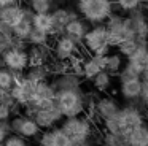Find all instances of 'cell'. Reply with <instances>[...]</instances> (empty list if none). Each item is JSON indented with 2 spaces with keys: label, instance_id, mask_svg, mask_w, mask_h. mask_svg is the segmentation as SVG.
Listing matches in <instances>:
<instances>
[{
  "label": "cell",
  "instance_id": "obj_1",
  "mask_svg": "<svg viewBox=\"0 0 148 146\" xmlns=\"http://www.w3.org/2000/svg\"><path fill=\"white\" fill-rule=\"evenodd\" d=\"M54 103L59 108L64 117L81 116L86 111V94L83 89H69L58 91L54 97Z\"/></svg>",
  "mask_w": 148,
  "mask_h": 146
},
{
  "label": "cell",
  "instance_id": "obj_2",
  "mask_svg": "<svg viewBox=\"0 0 148 146\" xmlns=\"http://www.w3.org/2000/svg\"><path fill=\"white\" fill-rule=\"evenodd\" d=\"M78 11L91 24H103L113 13L112 0H78Z\"/></svg>",
  "mask_w": 148,
  "mask_h": 146
},
{
  "label": "cell",
  "instance_id": "obj_3",
  "mask_svg": "<svg viewBox=\"0 0 148 146\" xmlns=\"http://www.w3.org/2000/svg\"><path fill=\"white\" fill-rule=\"evenodd\" d=\"M59 127L64 133H67L70 140H88L94 135V122L91 117L84 116H72L64 117L59 122Z\"/></svg>",
  "mask_w": 148,
  "mask_h": 146
},
{
  "label": "cell",
  "instance_id": "obj_4",
  "mask_svg": "<svg viewBox=\"0 0 148 146\" xmlns=\"http://www.w3.org/2000/svg\"><path fill=\"white\" fill-rule=\"evenodd\" d=\"M105 22L107 24L103 25L107 29V41H108L110 48H116L123 41L129 40V38H135L132 29L127 24V19L123 18V16L112 13Z\"/></svg>",
  "mask_w": 148,
  "mask_h": 146
},
{
  "label": "cell",
  "instance_id": "obj_5",
  "mask_svg": "<svg viewBox=\"0 0 148 146\" xmlns=\"http://www.w3.org/2000/svg\"><path fill=\"white\" fill-rule=\"evenodd\" d=\"M84 48L89 51L91 54L96 56H107L110 53V46L107 41V29L103 24H97L92 29H88L84 33L83 41H81Z\"/></svg>",
  "mask_w": 148,
  "mask_h": 146
},
{
  "label": "cell",
  "instance_id": "obj_6",
  "mask_svg": "<svg viewBox=\"0 0 148 146\" xmlns=\"http://www.w3.org/2000/svg\"><path fill=\"white\" fill-rule=\"evenodd\" d=\"M116 119L119 122V127H121V136L124 135L127 130L134 129V127L140 126V124L147 122V117H145V113L140 106H137L135 103L129 102L127 105L119 108V111L116 113Z\"/></svg>",
  "mask_w": 148,
  "mask_h": 146
},
{
  "label": "cell",
  "instance_id": "obj_7",
  "mask_svg": "<svg viewBox=\"0 0 148 146\" xmlns=\"http://www.w3.org/2000/svg\"><path fill=\"white\" fill-rule=\"evenodd\" d=\"M3 57V63L7 68L13 70V72H26L29 67V59H27V43L26 41H19L16 46L11 49L5 51L2 54Z\"/></svg>",
  "mask_w": 148,
  "mask_h": 146
},
{
  "label": "cell",
  "instance_id": "obj_8",
  "mask_svg": "<svg viewBox=\"0 0 148 146\" xmlns=\"http://www.w3.org/2000/svg\"><path fill=\"white\" fill-rule=\"evenodd\" d=\"M10 127L11 132L18 133V135L24 136L26 140H34L42 133V129L37 126V122L32 117L26 116V114H16L10 119Z\"/></svg>",
  "mask_w": 148,
  "mask_h": 146
},
{
  "label": "cell",
  "instance_id": "obj_9",
  "mask_svg": "<svg viewBox=\"0 0 148 146\" xmlns=\"http://www.w3.org/2000/svg\"><path fill=\"white\" fill-rule=\"evenodd\" d=\"M32 119L35 121L37 126L42 130H48V129L56 127V124L61 122L64 119V116L59 111V108L56 106V103H53L48 108H40V110H37L35 114L32 116Z\"/></svg>",
  "mask_w": 148,
  "mask_h": 146
},
{
  "label": "cell",
  "instance_id": "obj_10",
  "mask_svg": "<svg viewBox=\"0 0 148 146\" xmlns=\"http://www.w3.org/2000/svg\"><path fill=\"white\" fill-rule=\"evenodd\" d=\"M127 24L134 32V37L137 40H148V18L145 14L143 6L135 8L127 13Z\"/></svg>",
  "mask_w": 148,
  "mask_h": 146
},
{
  "label": "cell",
  "instance_id": "obj_11",
  "mask_svg": "<svg viewBox=\"0 0 148 146\" xmlns=\"http://www.w3.org/2000/svg\"><path fill=\"white\" fill-rule=\"evenodd\" d=\"M78 46L72 38H69L67 35H59L56 38L54 44L51 46V53L54 59H59V60H70L75 54H78Z\"/></svg>",
  "mask_w": 148,
  "mask_h": 146
},
{
  "label": "cell",
  "instance_id": "obj_12",
  "mask_svg": "<svg viewBox=\"0 0 148 146\" xmlns=\"http://www.w3.org/2000/svg\"><path fill=\"white\" fill-rule=\"evenodd\" d=\"M35 84L37 83L30 81V79H27L26 76H24L23 81L14 84L13 87H11V95H13L14 102H16L21 108H23L24 105H27L34 97H35Z\"/></svg>",
  "mask_w": 148,
  "mask_h": 146
},
{
  "label": "cell",
  "instance_id": "obj_13",
  "mask_svg": "<svg viewBox=\"0 0 148 146\" xmlns=\"http://www.w3.org/2000/svg\"><path fill=\"white\" fill-rule=\"evenodd\" d=\"M38 146H69L70 138L67 133L61 130V127H53L48 130H42L38 136Z\"/></svg>",
  "mask_w": 148,
  "mask_h": 146
},
{
  "label": "cell",
  "instance_id": "obj_14",
  "mask_svg": "<svg viewBox=\"0 0 148 146\" xmlns=\"http://www.w3.org/2000/svg\"><path fill=\"white\" fill-rule=\"evenodd\" d=\"M119 103L116 98H113L112 95H103V97H99L96 100V105H94V116L99 117L100 121H105L108 117L115 116L119 111Z\"/></svg>",
  "mask_w": 148,
  "mask_h": 146
},
{
  "label": "cell",
  "instance_id": "obj_15",
  "mask_svg": "<svg viewBox=\"0 0 148 146\" xmlns=\"http://www.w3.org/2000/svg\"><path fill=\"white\" fill-rule=\"evenodd\" d=\"M51 86L54 87V91H69V89H80L83 84V78H80L78 75H75L73 72H65L61 73L58 76H51Z\"/></svg>",
  "mask_w": 148,
  "mask_h": 146
},
{
  "label": "cell",
  "instance_id": "obj_16",
  "mask_svg": "<svg viewBox=\"0 0 148 146\" xmlns=\"http://www.w3.org/2000/svg\"><path fill=\"white\" fill-rule=\"evenodd\" d=\"M126 62L131 63L137 72H140L142 76L143 70L148 65V40H138V48L135 49V53L132 56H129L126 59Z\"/></svg>",
  "mask_w": 148,
  "mask_h": 146
},
{
  "label": "cell",
  "instance_id": "obj_17",
  "mask_svg": "<svg viewBox=\"0 0 148 146\" xmlns=\"http://www.w3.org/2000/svg\"><path fill=\"white\" fill-rule=\"evenodd\" d=\"M78 18L75 13H72L70 10H64V8H58L51 13V19H53V33L51 37H59L64 35V27L69 21Z\"/></svg>",
  "mask_w": 148,
  "mask_h": 146
},
{
  "label": "cell",
  "instance_id": "obj_18",
  "mask_svg": "<svg viewBox=\"0 0 148 146\" xmlns=\"http://www.w3.org/2000/svg\"><path fill=\"white\" fill-rule=\"evenodd\" d=\"M124 141L131 146H148V124L143 122L123 135Z\"/></svg>",
  "mask_w": 148,
  "mask_h": 146
},
{
  "label": "cell",
  "instance_id": "obj_19",
  "mask_svg": "<svg viewBox=\"0 0 148 146\" xmlns=\"http://www.w3.org/2000/svg\"><path fill=\"white\" fill-rule=\"evenodd\" d=\"M105 59H107V56H96V54H91L88 59H84L83 60V78L91 81L99 72L105 70Z\"/></svg>",
  "mask_w": 148,
  "mask_h": 146
},
{
  "label": "cell",
  "instance_id": "obj_20",
  "mask_svg": "<svg viewBox=\"0 0 148 146\" xmlns=\"http://www.w3.org/2000/svg\"><path fill=\"white\" fill-rule=\"evenodd\" d=\"M26 16V10L21 8L19 5H8V6H0V22L7 24L10 27L16 25L21 19Z\"/></svg>",
  "mask_w": 148,
  "mask_h": 146
},
{
  "label": "cell",
  "instance_id": "obj_21",
  "mask_svg": "<svg viewBox=\"0 0 148 146\" xmlns=\"http://www.w3.org/2000/svg\"><path fill=\"white\" fill-rule=\"evenodd\" d=\"M142 92V78H132L119 83V94L124 100L132 102L140 97Z\"/></svg>",
  "mask_w": 148,
  "mask_h": 146
},
{
  "label": "cell",
  "instance_id": "obj_22",
  "mask_svg": "<svg viewBox=\"0 0 148 146\" xmlns=\"http://www.w3.org/2000/svg\"><path fill=\"white\" fill-rule=\"evenodd\" d=\"M86 32H88V24L84 21H81V19H78V18L69 21L64 27V35H67L69 38H72L77 44H81L83 37H84Z\"/></svg>",
  "mask_w": 148,
  "mask_h": 146
},
{
  "label": "cell",
  "instance_id": "obj_23",
  "mask_svg": "<svg viewBox=\"0 0 148 146\" xmlns=\"http://www.w3.org/2000/svg\"><path fill=\"white\" fill-rule=\"evenodd\" d=\"M27 59H29V67L32 65H45L51 59L48 46H27Z\"/></svg>",
  "mask_w": 148,
  "mask_h": 146
},
{
  "label": "cell",
  "instance_id": "obj_24",
  "mask_svg": "<svg viewBox=\"0 0 148 146\" xmlns=\"http://www.w3.org/2000/svg\"><path fill=\"white\" fill-rule=\"evenodd\" d=\"M32 14L34 13H29L26 10V16H24L23 19H21L19 22H18L16 25H13V35L16 40H21V41H26L27 37H29L30 30H32Z\"/></svg>",
  "mask_w": 148,
  "mask_h": 146
},
{
  "label": "cell",
  "instance_id": "obj_25",
  "mask_svg": "<svg viewBox=\"0 0 148 146\" xmlns=\"http://www.w3.org/2000/svg\"><path fill=\"white\" fill-rule=\"evenodd\" d=\"M21 40H16L13 35V29L7 24H2L0 22V56L5 53V51L11 49L13 46H16Z\"/></svg>",
  "mask_w": 148,
  "mask_h": 146
},
{
  "label": "cell",
  "instance_id": "obj_26",
  "mask_svg": "<svg viewBox=\"0 0 148 146\" xmlns=\"http://www.w3.org/2000/svg\"><path fill=\"white\" fill-rule=\"evenodd\" d=\"M24 76L27 79L34 83H40V81H46V79L51 78V73L48 70V65H32V67H27V70L24 72Z\"/></svg>",
  "mask_w": 148,
  "mask_h": 146
},
{
  "label": "cell",
  "instance_id": "obj_27",
  "mask_svg": "<svg viewBox=\"0 0 148 146\" xmlns=\"http://www.w3.org/2000/svg\"><path fill=\"white\" fill-rule=\"evenodd\" d=\"M32 25L40 30H45L51 37L53 33V19L51 13H34L32 14Z\"/></svg>",
  "mask_w": 148,
  "mask_h": 146
},
{
  "label": "cell",
  "instance_id": "obj_28",
  "mask_svg": "<svg viewBox=\"0 0 148 146\" xmlns=\"http://www.w3.org/2000/svg\"><path fill=\"white\" fill-rule=\"evenodd\" d=\"M49 40H51V37H49L48 32L40 30V29H37V27H32V30H30L26 43L32 44V46H48Z\"/></svg>",
  "mask_w": 148,
  "mask_h": 146
},
{
  "label": "cell",
  "instance_id": "obj_29",
  "mask_svg": "<svg viewBox=\"0 0 148 146\" xmlns=\"http://www.w3.org/2000/svg\"><path fill=\"white\" fill-rule=\"evenodd\" d=\"M124 57L118 53H113V54H107V59H105V72H108L110 75H118L119 70L123 68L124 65Z\"/></svg>",
  "mask_w": 148,
  "mask_h": 146
},
{
  "label": "cell",
  "instance_id": "obj_30",
  "mask_svg": "<svg viewBox=\"0 0 148 146\" xmlns=\"http://www.w3.org/2000/svg\"><path fill=\"white\" fill-rule=\"evenodd\" d=\"M91 81H92V87L96 89L97 92H105V91H108L110 86H112V75H110L108 72H105V70H102V72L97 73Z\"/></svg>",
  "mask_w": 148,
  "mask_h": 146
},
{
  "label": "cell",
  "instance_id": "obj_31",
  "mask_svg": "<svg viewBox=\"0 0 148 146\" xmlns=\"http://www.w3.org/2000/svg\"><path fill=\"white\" fill-rule=\"evenodd\" d=\"M35 97L37 98H43V100H54L56 97V91L51 86L49 79L46 81H40L35 84Z\"/></svg>",
  "mask_w": 148,
  "mask_h": 146
},
{
  "label": "cell",
  "instance_id": "obj_32",
  "mask_svg": "<svg viewBox=\"0 0 148 146\" xmlns=\"http://www.w3.org/2000/svg\"><path fill=\"white\" fill-rule=\"evenodd\" d=\"M137 48H138V40L137 38H129V40L119 43L118 46H116V49H118V54H121L124 59H127L129 56H132V54L135 53Z\"/></svg>",
  "mask_w": 148,
  "mask_h": 146
},
{
  "label": "cell",
  "instance_id": "obj_33",
  "mask_svg": "<svg viewBox=\"0 0 148 146\" xmlns=\"http://www.w3.org/2000/svg\"><path fill=\"white\" fill-rule=\"evenodd\" d=\"M14 86V72L7 67L0 68V87L11 89Z\"/></svg>",
  "mask_w": 148,
  "mask_h": 146
},
{
  "label": "cell",
  "instance_id": "obj_34",
  "mask_svg": "<svg viewBox=\"0 0 148 146\" xmlns=\"http://www.w3.org/2000/svg\"><path fill=\"white\" fill-rule=\"evenodd\" d=\"M100 143L103 146H123L124 145V138L118 133H110V132H105L100 138Z\"/></svg>",
  "mask_w": 148,
  "mask_h": 146
},
{
  "label": "cell",
  "instance_id": "obj_35",
  "mask_svg": "<svg viewBox=\"0 0 148 146\" xmlns=\"http://www.w3.org/2000/svg\"><path fill=\"white\" fill-rule=\"evenodd\" d=\"M3 146H29V141H27L24 136L11 132V133H8L7 138L3 140Z\"/></svg>",
  "mask_w": 148,
  "mask_h": 146
},
{
  "label": "cell",
  "instance_id": "obj_36",
  "mask_svg": "<svg viewBox=\"0 0 148 146\" xmlns=\"http://www.w3.org/2000/svg\"><path fill=\"white\" fill-rule=\"evenodd\" d=\"M143 0H115V3L118 5V8L124 13H129L135 8H140Z\"/></svg>",
  "mask_w": 148,
  "mask_h": 146
},
{
  "label": "cell",
  "instance_id": "obj_37",
  "mask_svg": "<svg viewBox=\"0 0 148 146\" xmlns=\"http://www.w3.org/2000/svg\"><path fill=\"white\" fill-rule=\"evenodd\" d=\"M30 8L34 13H49L51 0H30Z\"/></svg>",
  "mask_w": 148,
  "mask_h": 146
},
{
  "label": "cell",
  "instance_id": "obj_38",
  "mask_svg": "<svg viewBox=\"0 0 148 146\" xmlns=\"http://www.w3.org/2000/svg\"><path fill=\"white\" fill-rule=\"evenodd\" d=\"M138 100H140L143 110H148V81H142V92Z\"/></svg>",
  "mask_w": 148,
  "mask_h": 146
},
{
  "label": "cell",
  "instance_id": "obj_39",
  "mask_svg": "<svg viewBox=\"0 0 148 146\" xmlns=\"http://www.w3.org/2000/svg\"><path fill=\"white\" fill-rule=\"evenodd\" d=\"M13 117V111L8 105L0 103V121H10Z\"/></svg>",
  "mask_w": 148,
  "mask_h": 146
},
{
  "label": "cell",
  "instance_id": "obj_40",
  "mask_svg": "<svg viewBox=\"0 0 148 146\" xmlns=\"http://www.w3.org/2000/svg\"><path fill=\"white\" fill-rule=\"evenodd\" d=\"M8 133H11L10 121H0V143H3V140L7 138Z\"/></svg>",
  "mask_w": 148,
  "mask_h": 146
},
{
  "label": "cell",
  "instance_id": "obj_41",
  "mask_svg": "<svg viewBox=\"0 0 148 146\" xmlns=\"http://www.w3.org/2000/svg\"><path fill=\"white\" fill-rule=\"evenodd\" d=\"M69 146H92V136L88 140H70Z\"/></svg>",
  "mask_w": 148,
  "mask_h": 146
},
{
  "label": "cell",
  "instance_id": "obj_42",
  "mask_svg": "<svg viewBox=\"0 0 148 146\" xmlns=\"http://www.w3.org/2000/svg\"><path fill=\"white\" fill-rule=\"evenodd\" d=\"M18 0H0V6H8V5H14Z\"/></svg>",
  "mask_w": 148,
  "mask_h": 146
},
{
  "label": "cell",
  "instance_id": "obj_43",
  "mask_svg": "<svg viewBox=\"0 0 148 146\" xmlns=\"http://www.w3.org/2000/svg\"><path fill=\"white\" fill-rule=\"evenodd\" d=\"M2 67H5V63H3V57L0 56V68H2Z\"/></svg>",
  "mask_w": 148,
  "mask_h": 146
},
{
  "label": "cell",
  "instance_id": "obj_44",
  "mask_svg": "<svg viewBox=\"0 0 148 146\" xmlns=\"http://www.w3.org/2000/svg\"><path fill=\"white\" fill-rule=\"evenodd\" d=\"M123 146H131V145H127V143H124V145H123Z\"/></svg>",
  "mask_w": 148,
  "mask_h": 146
},
{
  "label": "cell",
  "instance_id": "obj_45",
  "mask_svg": "<svg viewBox=\"0 0 148 146\" xmlns=\"http://www.w3.org/2000/svg\"><path fill=\"white\" fill-rule=\"evenodd\" d=\"M0 146H3V143H0Z\"/></svg>",
  "mask_w": 148,
  "mask_h": 146
}]
</instances>
